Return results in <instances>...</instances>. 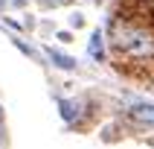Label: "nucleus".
<instances>
[{"label": "nucleus", "instance_id": "obj_1", "mask_svg": "<svg viewBox=\"0 0 154 149\" xmlns=\"http://www.w3.org/2000/svg\"><path fill=\"white\" fill-rule=\"evenodd\" d=\"M108 38L116 53L134 61H151L154 59V29L140 24L134 15H116L108 26Z\"/></svg>", "mask_w": 154, "mask_h": 149}, {"label": "nucleus", "instance_id": "obj_2", "mask_svg": "<svg viewBox=\"0 0 154 149\" xmlns=\"http://www.w3.org/2000/svg\"><path fill=\"white\" fill-rule=\"evenodd\" d=\"M128 120L140 129H154V102H143V99H134L128 105Z\"/></svg>", "mask_w": 154, "mask_h": 149}, {"label": "nucleus", "instance_id": "obj_3", "mask_svg": "<svg viewBox=\"0 0 154 149\" xmlns=\"http://www.w3.org/2000/svg\"><path fill=\"white\" fill-rule=\"evenodd\" d=\"M87 53H90V59H93V61H102L105 59V32H102V29H93Z\"/></svg>", "mask_w": 154, "mask_h": 149}, {"label": "nucleus", "instance_id": "obj_4", "mask_svg": "<svg viewBox=\"0 0 154 149\" xmlns=\"http://www.w3.org/2000/svg\"><path fill=\"white\" fill-rule=\"evenodd\" d=\"M47 56H50L52 59V64H55V67H61V70H73L76 67V59H70V56H64V53H58V50H47Z\"/></svg>", "mask_w": 154, "mask_h": 149}, {"label": "nucleus", "instance_id": "obj_5", "mask_svg": "<svg viewBox=\"0 0 154 149\" xmlns=\"http://www.w3.org/2000/svg\"><path fill=\"white\" fill-rule=\"evenodd\" d=\"M58 108H61V117H64L67 123H73L79 117V102H73V99H61Z\"/></svg>", "mask_w": 154, "mask_h": 149}, {"label": "nucleus", "instance_id": "obj_6", "mask_svg": "<svg viewBox=\"0 0 154 149\" xmlns=\"http://www.w3.org/2000/svg\"><path fill=\"white\" fill-rule=\"evenodd\" d=\"M15 3H20V6H23V3H26V0H15Z\"/></svg>", "mask_w": 154, "mask_h": 149}, {"label": "nucleus", "instance_id": "obj_7", "mask_svg": "<svg viewBox=\"0 0 154 149\" xmlns=\"http://www.w3.org/2000/svg\"><path fill=\"white\" fill-rule=\"evenodd\" d=\"M0 123H3V108H0Z\"/></svg>", "mask_w": 154, "mask_h": 149}]
</instances>
